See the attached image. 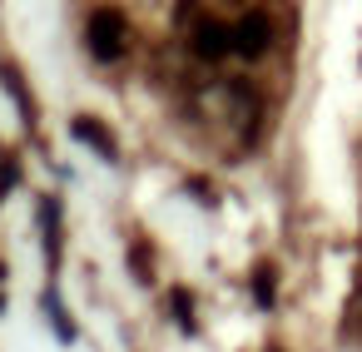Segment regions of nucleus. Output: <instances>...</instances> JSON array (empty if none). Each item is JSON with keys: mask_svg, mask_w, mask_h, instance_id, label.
<instances>
[{"mask_svg": "<svg viewBox=\"0 0 362 352\" xmlns=\"http://www.w3.org/2000/svg\"><path fill=\"white\" fill-rule=\"evenodd\" d=\"M238 40H243V50H248V55H258V50L268 45V20H263V16H248V20H243V30H238Z\"/></svg>", "mask_w": 362, "mask_h": 352, "instance_id": "nucleus-1", "label": "nucleus"}]
</instances>
